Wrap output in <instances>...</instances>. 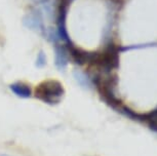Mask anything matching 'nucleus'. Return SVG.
<instances>
[{
	"instance_id": "f257e3e1",
	"label": "nucleus",
	"mask_w": 157,
	"mask_h": 156,
	"mask_svg": "<svg viewBox=\"0 0 157 156\" xmlns=\"http://www.w3.org/2000/svg\"><path fill=\"white\" fill-rule=\"evenodd\" d=\"M65 93L63 84L58 80L42 81L35 88V97L49 105H56L61 102Z\"/></svg>"
},
{
	"instance_id": "f03ea898",
	"label": "nucleus",
	"mask_w": 157,
	"mask_h": 156,
	"mask_svg": "<svg viewBox=\"0 0 157 156\" xmlns=\"http://www.w3.org/2000/svg\"><path fill=\"white\" fill-rule=\"evenodd\" d=\"M23 23L27 28L43 35L44 37H46L47 29L45 28V25H44L43 16L40 10H38V8L32 10L30 13L25 16Z\"/></svg>"
},
{
	"instance_id": "39448f33",
	"label": "nucleus",
	"mask_w": 157,
	"mask_h": 156,
	"mask_svg": "<svg viewBox=\"0 0 157 156\" xmlns=\"http://www.w3.org/2000/svg\"><path fill=\"white\" fill-rule=\"evenodd\" d=\"M74 77H75L76 81L84 88H90L91 86V81L90 79L84 74L83 72L80 71H75L74 72Z\"/></svg>"
},
{
	"instance_id": "20e7f679",
	"label": "nucleus",
	"mask_w": 157,
	"mask_h": 156,
	"mask_svg": "<svg viewBox=\"0 0 157 156\" xmlns=\"http://www.w3.org/2000/svg\"><path fill=\"white\" fill-rule=\"evenodd\" d=\"M10 88L13 93H16L17 97L20 98H30L32 95L31 88L29 85L23 83V82H16L10 85Z\"/></svg>"
},
{
	"instance_id": "7ed1b4c3",
	"label": "nucleus",
	"mask_w": 157,
	"mask_h": 156,
	"mask_svg": "<svg viewBox=\"0 0 157 156\" xmlns=\"http://www.w3.org/2000/svg\"><path fill=\"white\" fill-rule=\"evenodd\" d=\"M69 52L66 45H59L55 48V64L60 71H65L69 63Z\"/></svg>"
},
{
	"instance_id": "423d86ee",
	"label": "nucleus",
	"mask_w": 157,
	"mask_h": 156,
	"mask_svg": "<svg viewBox=\"0 0 157 156\" xmlns=\"http://www.w3.org/2000/svg\"><path fill=\"white\" fill-rule=\"evenodd\" d=\"M46 65V55L45 54L41 51H39V54L37 55V58H36V67L38 68H42Z\"/></svg>"
}]
</instances>
